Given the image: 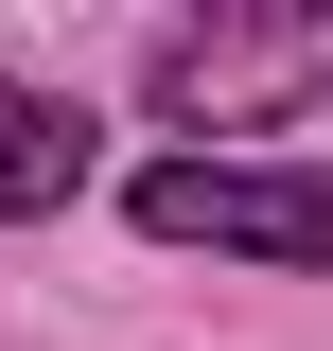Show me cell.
I'll return each instance as SVG.
<instances>
[{
    "instance_id": "cell-1",
    "label": "cell",
    "mask_w": 333,
    "mask_h": 351,
    "mask_svg": "<svg viewBox=\"0 0 333 351\" xmlns=\"http://www.w3.org/2000/svg\"><path fill=\"white\" fill-rule=\"evenodd\" d=\"M140 106H158L175 141H263V123H298V106H333V0L316 18H175V36L140 53Z\"/></svg>"
},
{
    "instance_id": "cell-2",
    "label": "cell",
    "mask_w": 333,
    "mask_h": 351,
    "mask_svg": "<svg viewBox=\"0 0 333 351\" xmlns=\"http://www.w3.org/2000/svg\"><path fill=\"white\" fill-rule=\"evenodd\" d=\"M158 246H228V263H333V176L298 158H140L123 193Z\"/></svg>"
},
{
    "instance_id": "cell-3",
    "label": "cell",
    "mask_w": 333,
    "mask_h": 351,
    "mask_svg": "<svg viewBox=\"0 0 333 351\" xmlns=\"http://www.w3.org/2000/svg\"><path fill=\"white\" fill-rule=\"evenodd\" d=\"M71 176H88V106H53V88H18V71H0V228L71 211Z\"/></svg>"
}]
</instances>
